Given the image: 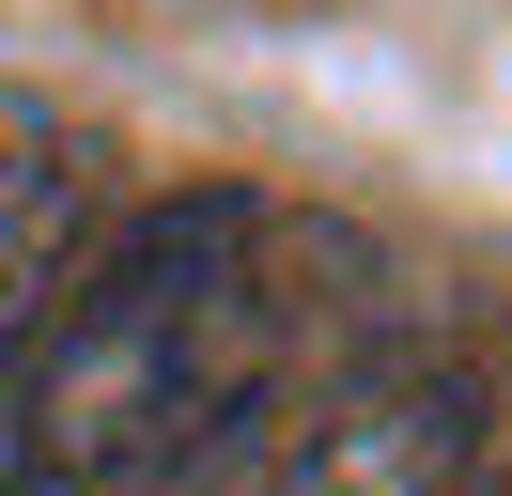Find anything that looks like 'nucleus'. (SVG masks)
I'll return each mask as SVG.
<instances>
[{
	"label": "nucleus",
	"mask_w": 512,
	"mask_h": 496,
	"mask_svg": "<svg viewBox=\"0 0 512 496\" xmlns=\"http://www.w3.org/2000/svg\"><path fill=\"white\" fill-rule=\"evenodd\" d=\"M264 341H280V279H264V217L233 202H156L94 279L78 310L47 326L32 388H16V450L47 481H140L171 465L218 403H249Z\"/></svg>",
	"instance_id": "obj_1"
},
{
	"label": "nucleus",
	"mask_w": 512,
	"mask_h": 496,
	"mask_svg": "<svg viewBox=\"0 0 512 496\" xmlns=\"http://www.w3.org/2000/svg\"><path fill=\"white\" fill-rule=\"evenodd\" d=\"M466 450H481L466 372H373V388H342L295 434L280 496H466Z\"/></svg>",
	"instance_id": "obj_2"
}]
</instances>
